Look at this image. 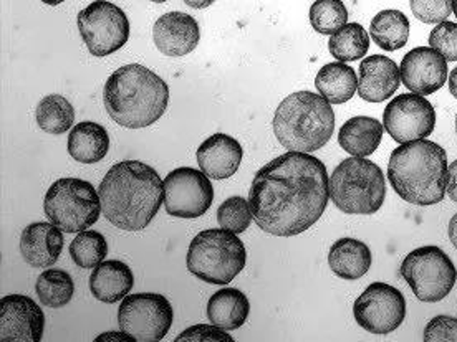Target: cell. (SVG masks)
<instances>
[{
  "instance_id": "1",
  "label": "cell",
  "mask_w": 457,
  "mask_h": 342,
  "mask_svg": "<svg viewBox=\"0 0 457 342\" xmlns=\"http://www.w3.org/2000/svg\"><path fill=\"white\" fill-rule=\"evenodd\" d=\"M330 200L327 166L309 152L288 151L265 164L252 181L249 202L259 228L295 237L320 220Z\"/></svg>"
},
{
  "instance_id": "2",
  "label": "cell",
  "mask_w": 457,
  "mask_h": 342,
  "mask_svg": "<svg viewBox=\"0 0 457 342\" xmlns=\"http://www.w3.org/2000/svg\"><path fill=\"white\" fill-rule=\"evenodd\" d=\"M104 218L126 232L148 227L164 204V181L141 160H123L106 172L100 183Z\"/></svg>"
},
{
  "instance_id": "3",
  "label": "cell",
  "mask_w": 457,
  "mask_h": 342,
  "mask_svg": "<svg viewBox=\"0 0 457 342\" xmlns=\"http://www.w3.org/2000/svg\"><path fill=\"white\" fill-rule=\"evenodd\" d=\"M106 113L128 129L153 126L168 110L170 86L154 71L131 63L113 71L104 83Z\"/></svg>"
},
{
  "instance_id": "4",
  "label": "cell",
  "mask_w": 457,
  "mask_h": 342,
  "mask_svg": "<svg viewBox=\"0 0 457 342\" xmlns=\"http://www.w3.org/2000/svg\"><path fill=\"white\" fill-rule=\"evenodd\" d=\"M447 154L429 139H416L391 152L388 179L395 192L408 204H439L447 191Z\"/></svg>"
},
{
  "instance_id": "5",
  "label": "cell",
  "mask_w": 457,
  "mask_h": 342,
  "mask_svg": "<svg viewBox=\"0 0 457 342\" xmlns=\"http://www.w3.org/2000/svg\"><path fill=\"white\" fill-rule=\"evenodd\" d=\"M272 127L284 148L312 154L323 148L335 131L332 104L317 93H292L277 106Z\"/></svg>"
},
{
  "instance_id": "6",
  "label": "cell",
  "mask_w": 457,
  "mask_h": 342,
  "mask_svg": "<svg viewBox=\"0 0 457 342\" xmlns=\"http://www.w3.org/2000/svg\"><path fill=\"white\" fill-rule=\"evenodd\" d=\"M330 199L343 214H377L386 199L383 171L366 158L353 156L342 160L330 177Z\"/></svg>"
},
{
  "instance_id": "7",
  "label": "cell",
  "mask_w": 457,
  "mask_h": 342,
  "mask_svg": "<svg viewBox=\"0 0 457 342\" xmlns=\"http://www.w3.org/2000/svg\"><path fill=\"white\" fill-rule=\"evenodd\" d=\"M245 245L228 228H209L197 233L186 256L187 270L209 285H228L245 268Z\"/></svg>"
},
{
  "instance_id": "8",
  "label": "cell",
  "mask_w": 457,
  "mask_h": 342,
  "mask_svg": "<svg viewBox=\"0 0 457 342\" xmlns=\"http://www.w3.org/2000/svg\"><path fill=\"white\" fill-rule=\"evenodd\" d=\"M44 210L46 218L63 233L88 230L104 214L96 189L77 177H63L52 183L44 199Z\"/></svg>"
},
{
  "instance_id": "9",
  "label": "cell",
  "mask_w": 457,
  "mask_h": 342,
  "mask_svg": "<svg viewBox=\"0 0 457 342\" xmlns=\"http://www.w3.org/2000/svg\"><path fill=\"white\" fill-rule=\"evenodd\" d=\"M401 276L423 303H439L453 291L457 270L453 260L435 245L410 251L401 263Z\"/></svg>"
},
{
  "instance_id": "10",
  "label": "cell",
  "mask_w": 457,
  "mask_h": 342,
  "mask_svg": "<svg viewBox=\"0 0 457 342\" xmlns=\"http://www.w3.org/2000/svg\"><path fill=\"white\" fill-rule=\"evenodd\" d=\"M79 30L93 57L116 53L129 40L125 11L108 0H95L79 13Z\"/></svg>"
},
{
  "instance_id": "11",
  "label": "cell",
  "mask_w": 457,
  "mask_h": 342,
  "mask_svg": "<svg viewBox=\"0 0 457 342\" xmlns=\"http://www.w3.org/2000/svg\"><path fill=\"white\" fill-rule=\"evenodd\" d=\"M174 320L170 299L158 293L128 295L118 309L120 331L137 342H158L166 338Z\"/></svg>"
},
{
  "instance_id": "12",
  "label": "cell",
  "mask_w": 457,
  "mask_h": 342,
  "mask_svg": "<svg viewBox=\"0 0 457 342\" xmlns=\"http://www.w3.org/2000/svg\"><path fill=\"white\" fill-rule=\"evenodd\" d=\"M211 177L193 167H179L164 179L166 214L178 218L204 216L214 202V187Z\"/></svg>"
},
{
  "instance_id": "13",
  "label": "cell",
  "mask_w": 457,
  "mask_h": 342,
  "mask_svg": "<svg viewBox=\"0 0 457 342\" xmlns=\"http://www.w3.org/2000/svg\"><path fill=\"white\" fill-rule=\"evenodd\" d=\"M354 320L371 334L396 331L406 318V299L398 288L388 283H371L356 297Z\"/></svg>"
},
{
  "instance_id": "14",
  "label": "cell",
  "mask_w": 457,
  "mask_h": 342,
  "mask_svg": "<svg viewBox=\"0 0 457 342\" xmlns=\"http://www.w3.org/2000/svg\"><path fill=\"white\" fill-rule=\"evenodd\" d=\"M383 126L389 136L400 144L426 139L435 131V108L421 94L404 93L393 98L385 108Z\"/></svg>"
},
{
  "instance_id": "15",
  "label": "cell",
  "mask_w": 457,
  "mask_h": 342,
  "mask_svg": "<svg viewBox=\"0 0 457 342\" xmlns=\"http://www.w3.org/2000/svg\"><path fill=\"white\" fill-rule=\"evenodd\" d=\"M46 314L32 297L9 295L0 299V341L40 342Z\"/></svg>"
},
{
  "instance_id": "16",
  "label": "cell",
  "mask_w": 457,
  "mask_h": 342,
  "mask_svg": "<svg viewBox=\"0 0 457 342\" xmlns=\"http://www.w3.org/2000/svg\"><path fill=\"white\" fill-rule=\"evenodd\" d=\"M400 73L410 92L429 96L447 81V60L431 46H418L403 57Z\"/></svg>"
},
{
  "instance_id": "17",
  "label": "cell",
  "mask_w": 457,
  "mask_h": 342,
  "mask_svg": "<svg viewBox=\"0 0 457 342\" xmlns=\"http://www.w3.org/2000/svg\"><path fill=\"white\" fill-rule=\"evenodd\" d=\"M154 45L166 57L193 53L201 40V28L193 15L170 12L161 15L153 27Z\"/></svg>"
},
{
  "instance_id": "18",
  "label": "cell",
  "mask_w": 457,
  "mask_h": 342,
  "mask_svg": "<svg viewBox=\"0 0 457 342\" xmlns=\"http://www.w3.org/2000/svg\"><path fill=\"white\" fill-rule=\"evenodd\" d=\"M401 85L400 67L385 55L366 57L360 65L358 94L368 103H383L398 92Z\"/></svg>"
},
{
  "instance_id": "19",
  "label": "cell",
  "mask_w": 457,
  "mask_h": 342,
  "mask_svg": "<svg viewBox=\"0 0 457 342\" xmlns=\"http://www.w3.org/2000/svg\"><path fill=\"white\" fill-rule=\"evenodd\" d=\"M199 169L211 179L224 181L239 171L244 149L236 137L216 133L197 148Z\"/></svg>"
},
{
  "instance_id": "20",
  "label": "cell",
  "mask_w": 457,
  "mask_h": 342,
  "mask_svg": "<svg viewBox=\"0 0 457 342\" xmlns=\"http://www.w3.org/2000/svg\"><path fill=\"white\" fill-rule=\"evenodd\" d=\"M63 250V232L52 222H34L23 228L21 253L25 262L34 268H48L55 265Z\"/></svg>"
},
{
  "instance_id": "21",
  "label": "cell",
  "mask_w": 457,
  "mask_h": 342,
  "mask_svg": "<svg viewBox=\"0 0 457 342\" xmlns=\"http://www.w3.org/2000/svg\"><path fill=\"white\" fill-rule=\"evenodd\" d=\"M135 285L131 268L120 260L102 262L90 276V291L102 303L113 305L123 301Z\"/></svg>"
},
{
  "instance_id": "22",
  "label": "cell",
  "mask_w": 457,
  "mask_h": 342,
  "mask_svg": "<svg viewBox=\"0 0 457 342\" xmlns=\"http://www.w3.org/2000/svg\"><path fill=\"white\" fill-rule=\"evenodd\" d=\"M385 126L370 116H354L338 131V144L356 158L371 156L381 144Z\"/></svg>"
},
{
  "instance_id": "23",
  "label": "cell",
  "mask_w": 457,
  "mask_h": 342,
  "mask_svg": "<svg viewBox=\"0 0 457 342\" xmlns=\"http://www.w3.org/2000/svg\"><path fill=\"white\" fill-rule=\"evenodd\" d=\"M251 303L237 288H222L207 303V318L211 324L226 331H236L245 324Z\"/></svg>"
},
{
  "instance_id": "24",
  "label": "cell",
  "mask_w": 457,
  "mask_h": 342,
  "mask_svg": "<svg viewBox=\"0 0 457 342\" xmlns=\"http://www.w3.org/2000/svg\"><path fill=\"white\" fill-rule=\"evenodd\" d=\"M371 250L361 240H337L328 251V265L333 273L342 280H358L365 276L371 266Z\"/></svg>"
},
{
  "instance_id": "25",
  "label": "cell",
  "mask_w": 457,
  "mask_h": 342,
  "mask_svg": "<svg viewBox=\"0 0 457 342\" xmlns=\"http://www.w3.org/2000/svg\"><path fill=\"white\" fill-rule=\"evenodd\" d=\"M110 151V134L104 126L83 121L69 134V154L81 164H95L106 158Z\"/></svg>"
},
{
  "instance_id": "26",
  "label": "cell",
  "mask_w": 457,
  "mask_h": 342,
  "mask_svg": "<svg viewBox=\"0 0 457 342\" xmlns=\"http://www.w3.org/2000/svg\"><path fill=\"white\" fill-rule=\"evenodd\" d=\"M315 88L330 104L346 103L358 92L356 71L345 61L327 63L317 73Z\"/></svg>"
},
{
  "instance_id": "27",
  "label": "cell",
  "mask_w": 457,
  "mask_h": 342,
  "mask_svg": "<svg viewBox=\"0 0 457 342\" xmlns=\"http://www.w3.org/2000/svg\"><path fill=\"white\" fill-rule=\"evenodd\" d=\"M410 20L400 11L388 9L381 11L371 20L370 35L371 40L385 52H396L408 44L410 38Z\"/></svg>"
},
{
  "instance_id": "28",
  "label": "cell",
  "mask_w": 457,
  "mask_h": 342,
  "mask_svg": "<svg viewBox=\"0 0 457 342\" xmlns=\"http://www.w3.org/2000/svg\"><path fill=\"white\" fill-rule=\"evenodd\" d=\"M40 129L50 134H63L73 127L75 110L69 100L62 94H48L35 111Z\"/></svg>"
},
{
  "instance_id": "29",
  "label": "cell",
  "mask_w": 457,
  "mask_h": 342,
  "mask_svg": "<svg viewBox=\"0 0 457 342\" xmlns=\"http://www.w3.org/2000/svg\"><path fill=\"white\" fill-rule=\"evenodd\" d=\"M35 291L42 305L48 308H63L75 295V283L65 270L52 268L37 278Z\"/></svg>"
},
{
  "instance_id": "30",
  "label": "cell",
  "mask_w": 457,
  "mask_h": 342,
  "mask_svg": "<svg viewBox=\"0 0 457 342\" xmlns=\"http://www.w3.org/2000/svg\"><path fill=\"white\" fill-rule=\"evenodd\" d=\"M328 50L337 61H356L370 50V35L363 25L346 23L330 37Z\"/></svg>"
},
{
  "instance_id": "31",
  "label": "cell",
  "mask_w": 457,
  "mask_h": 342,
  "mask_svg": "<svg viewBox=\"0 0 457 342\" xmlns=\"http://www.w3.org/2000/svg\"><path fill=\"white\" fill-rule=\"evenodd\" d=\"M70 255L75 265H79L80 268H96L100 263L104 262L108 255V243L100 232L83 230L71 241Z\"/></svg>"
},
{
  "instance_id": "32",
  "label": "cell",
  "mask_w": 457,
  "mask_h": 342,
  "mask_svg": "<svg viewBox=\"0 0 457 342\" xmlns=\"http://www.w3.org/2000/svg\"><path fill=\"white\" fill-rule=\"evenodd\" d=\"M348 22V11L342 0H315L310 7V23L315 32L333 35Z\"/></svg>"
},
{
  "instance_id": "33",
  "label": "cell",
  "mask_w": 457,
  "mask_h": 342,
  "mask_svg": "<svg viewBox=\"0 0 457 342\" xmlns=\"http://www.w3.org/2000/svg\"><path fill=\"white\" fill-rule=\"evenodd\" d=\"M251 202L240 195L228 197L218 208V222L222 228L234 233H244L252 224Z\"/></svg>"
},
{
  "instance_id": "34",
  "label": "cell",
  "mask_w": 457,
  "mask_h": 342,
  "mask_svg": "<svg viewBox=\"0 0 457 342\" xmlns=\"http://www.w3.org/2000/svg\"><path fill=\"white\" fill-rule=\"evenodd\" d=\"M429 46L437 50L447 61H457V23H437L429 34Z\"/></svg>"
},
{
  "instance_id": "35",
  "label": "cell",
  "mask_w": 457,
  "mask_h": 342,
  "mask_svg": "<svg viewBox=\"0 0 457 342\" xmlns=\"http://www.w3.org/2000/svg\"><path fill=\"white\" fill-rule=\"evenodd\" d=\"M412 15L423 23H441L453 13V0H410Z\"/></svg>"
},
{
  "instance_id": "36",
  "label": "cell",
  "mask_w": 457,
  "mask_h": 342,
  "mask_svg": "<svg viewBox=\"0 0 457 342\" xmlns=\"http://www.w3.org/2000/svg\"><path fill=\"white\" fill-rule=\"evenodd\" d=\"M174 341L234 342V338L226 330H220L214 324H195L181 332Z\"/></svg>"
},
{
  "instance_id": "37",
  "label": "cell",
  "mask_w": 457,
  "mask_h": 342,
  "mask_svg": "<svg viewBox=\"0 0 457 342\" xmlns=\"http://www.w3.org/2000/svg\"><path fill=\"white\" fill-rule=\"evenodd\" d=\"M426 342H457V318L451 316H436L429 321L424 330Z\"/></svg>"
},
{
  "instance_id": "38",
  "label": "cell",
  "mask_w": 457,
  "mask_h": 342,
  "mask_svg": "<svg viewBox=\"0 0 457 342\" xmlns=\"http://www.w3.org/2000/svg\"><path fill=\"white\" fill-rule=\"evenodd\" d=\"M447 195L457 202V159L447 169Z\"/></svg>"
},
{
  "instance_id": "39",
  "label": "cell",
  "mask_w": 457,
  "mask_h": 342,
  "mask_svg": "<svg viewBox=\"0 0 457 342\" xmlns=\"http://www.w3.org/2000/svg\"><path fill=\"white\" fill-rule=\"evenodd\" d=\"M96 342H108V341H116V342H137V339L131 336V334H128L125 331L120 332H104V334H100L96 339Z\"/></svg>"
},
{
  "instance_id": "40",
  "label": "cell",
  "mask_w": 457,
  "mask_h": 342,
  "mask_svg": "<svg viewBox=\"0 0 457 342\" xmlns=\"http://www.w3.org/2000/svg\"><path fill=\"white\" fill-rule=\"evenodd\" d=\"M214 2H216V0H184V4H186L187 7H191V9H197V11L211 7Z\"/></svg>"
},
{
  "instance_id": "41",
  "label": "cell",
  "mask_w": 457,
  "mask_h": 342,
  "mask_svg": "<svg viewBox=\"0 0 457 342\" xmlns=\"http://www.w3.org/2000/svg\"><path fill=\"white\" fill-rule=\"evenodd\" d=\"M447 233H449L451 243L454 245V248L457 250V214L454 216V217L451 218V222H449V227H447Z\"/></svg>"
},
{
  "instance_id": "42",
  "label": "cell",
  "mask_w": 457,
  "mask_h": 342,
  "mask_svg": "<svg viewBox=\"0 0 457 342\" xmlns=\"http://www.w3.org/2000/svg\"><path fill=\"white\" fill-rule=\"evenodd\" d=\"M447 80H449V92H451L454 98H457V67L451 71Z\"/></svg>"
},
{
  "instance_id": "43",
  "label": "cell",
  "mask_w": 457,
  "mask_h": 342,
  "mask_svg": "<svg viewBox=\"0 0 457 342\" xmlns=\"http://www.w3.org/2000/svg\"><path fill=\"white\" fill-rule=\"evenodd\" d=\"M44 4H46V5H60L62 2H65V0H42Z\"/></svg>"
},
{
  "instance_id": "44",
  "label": "cell",
  "mask_w": 457,
  "mask_h": 342,
  "mask_svg": "<svg viewBox=\"0 0 457 342\" xmlns=\"http://www.w3.org/2000/svg\"><path fill=\"white\" fill-rule=\"evenodd\" d=\"M453 13L457 17V0H453Z\"/></svg>"
},
{
  "instance_id": "45",
  "label": "cell",
  "mask_w": 457,
  "mask_h": 342,
  "mask_svg": "<svg viewBox=\"0 0 457 342\" xmlns=\"http://www.w3.org/2000/svg\"><path fill=\"white\" fill-rule=\"evenodd\" d=\"M151 2H156V4H162V2H168V0H151Z\"/></svg>"
},
{
  "instance_id": "46",
  "label": "cell",
  "mask_w": 457,
  "mask_h": 342,
  "mask_svg": "<svg viewBox=\"0 0 457 342\" xmlns=\"http://www.w3.org/2000/svg\"><path fill=\"white\" fill-rule=\"evenodd\" d=\"M456 133H457V116H456Z\"/></svg>"
}]
</instances>
